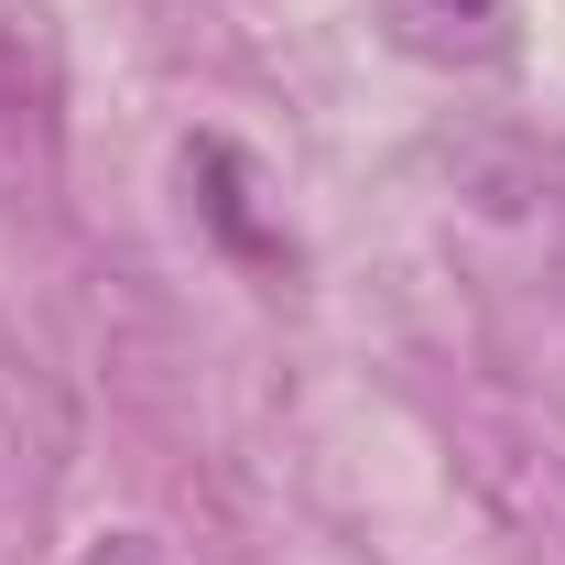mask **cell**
<instances>
[{
    "label": "cell",
    "instance_id": "1",
    "mask_svg": "<svg viewBox=\"0 0 565 565\" xmlns=\"http://www.w3.org/2000/svg\"><path fill=\"white\" fill-rule=\"evenodd\" d=\"M98 565H163V555H152L141 533H120V544H109V555H98Z\"/></svg>",
    "mask_w": 565,
    "mask_h": 565
}]
</instances>
